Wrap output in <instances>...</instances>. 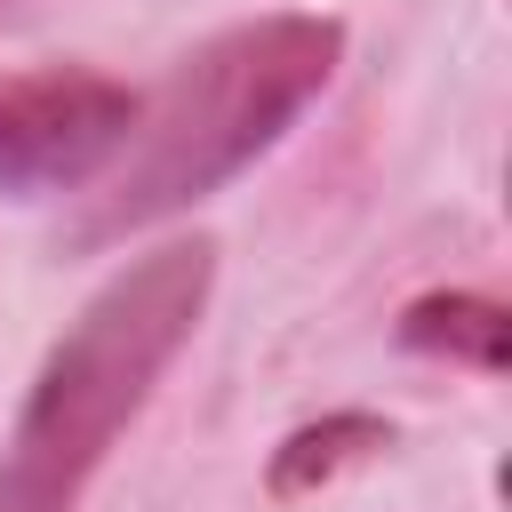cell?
<instances>
[{
  "label": "cell",
  "mask_w": 512,
  "mask_h": 512,
  "mask_svg": "<svg viewBox=\"0 0 512 512\" xmlns=\"http://www.w3.org/2000/svg\"><path fill=\"white\" fill-rule=\"evenodd\" d=\"M336 56H344V24L304 16V8L200 40L168 72V88L152 104H136L128 144L112 152V176H104L96 208L80 216V240L136 232V224L176 216V208L208 200L216 184H232L256 152H272L296 128V112L328 88Z\"/></svg>",
  "instance_id": "cell-1"
},
{
  "label": "cell",
  "mask_w": 512,
  "mask_h": 512,
  "mask_svg": "<svg viewBox=\"0 0 512 512\" xmlns=\"http://www.w3.org/2000/svg\"><path fill=\"white\" fill-rule=\"evenodd\" d=\"M216 280L208 240H168L136 256L40 360L32 400L16 416V440L0 456V512H72L112 440L152 400L160 368L184 352L200 304Z\"/></svg>",
  "instance_id": "cell-2"
},
{
  "label": "cell",
  "mask_w": 512,
  "mask_h": 512,
  "mask_svg": "<svg viewBox=\"0 0 512 512\" xmlns=\"http://www.w3.org/2000/svg\"><path fill=\"white\" fill-rule=\"evenodd\" d=\"M136 96L104 72H0V184L72 192L128 144Z\"/></svg>",
  "instance_id": "cell-3"
},
{
  "label": "cell",
  "mask_w": 512,
  "mask_h": 512,
  "mask_svg": "<svg viewBox=\"0 0 512 512\" xmlns=\"http://www.w3.org/2000/svg\"><path fill=\"white\" fill-rule=\"evenodd\" d=\"M400 336L416 352H448V360H472V368H504V312L488 296H424L408 304Z\"/></svg>",
  "instance_id": "cell-4"
},
{
  "label": "cell",
  "mask_w": 512,
  "mask_h": 512,
  "mask_svg": "<svg viewBox=\"0 0 512 512\" xmlns=\"http://www.w3.org/2000/svg\"><path fill=\"white\" fill-rule=\"evenodd\" d=\"M384 440H392V432H384L376 416H328V424H304V432H288L280 456H272V496H304L312 480L344 472L352 456H368V448H384Z\"/></svg>",
  "instance_id": "cell-5"
}]
</instances>
